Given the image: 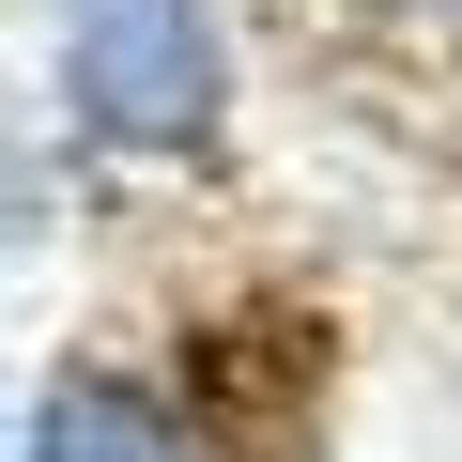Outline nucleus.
Here are the masks:
<instances>
[{
  "label": "nucleus",
  "instance_id": "nucleus-2",
  "mask_svg": "<svg viewBox=\"0 0 462 462\" xmlns=\"http://www.w3.org/2000/svg\"><path fill=\"white\" fill-rule=\"evenodd\" d=\"M32 462H200L124 370H62L47 401H32Z\"/></svg>",
  "mask_w": 462,
  "mask_h": 462
},
{
  "label": "nucleus",
  "instance_id": "nucleus-1",
  "mask_svg": "<svg viewBox=\"0 0 462 462\" xmlns=\"http://www.w3.org/2000/svg\"><path fill=\"white\" fill-rule=\"evenodd\" d=\"M62 108L108 154H200L231 108L216 0H62Z\"/></svg>",
  "mask_w": 462,
  "mask_h": 462
}]
</instances>
